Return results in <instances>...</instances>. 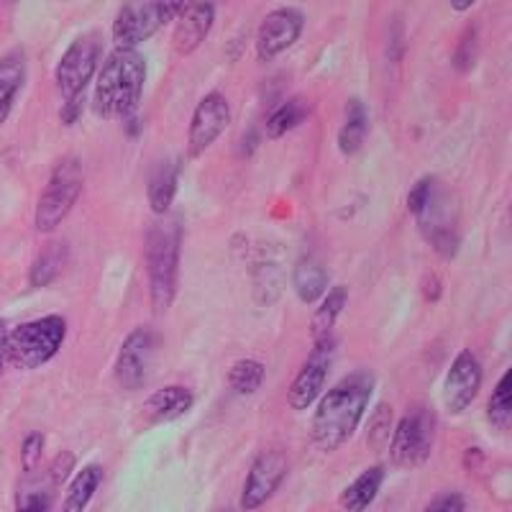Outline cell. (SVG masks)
<instances>
[{
	"instance_id": "f1b7e54d",
	"label": "cell",
	"mask_w": 512,
	"mask_h": 512,
	"mask_svg": "<svg viewBox=\"0 0 512 512\" xmlns=\"http://www.w3.org/2000/svg\"><path fill=\"white\" fill-rule=\"evenodd\" d=\"M52 502H54L52 482L49 484H26V487L18 492L16 512H49L52 510Z\"/></svg>"
},
{
	"instance_id": "5bb4252c",
	"label": "cell",
	"mask_w": 512,
	"mask_h": 512,
	"mask_svg": "<svg viewBox=\"0 0 512 512\" xmlns=\"http://www.w3.org/2000/svg\"><path fill=\"white\" fill-rule=\"evenodd\" d=\"M482 364L472 351H459L443 379V405L451 415H461L472 408L482 390Z\"/></svg>"
},
{
	"instance_id": "83f0119b",
	"label": "cell",
	"mask_w": 512,
	"mask_h": 512,
	"mask_svg": "<svg viewBox=\"0 0 512 512\" xmlns=\"http://www.w3.org/2000/svg\"><path fill=\"white\" fill-rule=\"evenodd\" d=\"M487 418L492 428L497 431H507L512 418V372L502 374L500 384L495 387L492 397L487 402Z\"/></svg>"
},
{
	"instance_id": "74e56055",
	"label": "cell",
	"mask_w": 512,
	"mask_h": 512,
	"mask_svg": "<svg viewBox=\"0 0 512 512\" xmlns=\"http://www.w3.org/2000/svg\"><path fill=\"white\" fill-rule=\"evenodd\" d=\"M59 3H67V0H59Z\"/></svg>"
},
{
	"instance_id": "9a60e30c",
	"label": "cell",
	"mask_w": 512,
	"mask_h": 512,
	"mask_svg": "<svg viewBox=\"0 0 512 512\" xmlns=\"http://www.w3.org/2000/svg\"><path fill=\"white\" fill-rule=\"evenodd\" d=\"M216 0H187L180 16L175 18L172 47L177 54L187 57L205 44L213 26H216Z\"/></svg>"
},
{
	"instance_id": "1f68e13d",
	"label": "cell",
	"mask_w": 512,
	"mask_h": 512,
	"mask_svg": "<svg viewBox=\"0 0 512 512\" xmlns=\"http://www.w3.org/2000/svg\"><path fill=\"white\" fill-rule=\"evenodd\" d=\"M187 0H149V13H152V21L157 29L172 24L180 11L185 8Z\"/></svg>"
},
{
	"instance_id": "277c9868",
	"label": "cell",
	"mask_w": 512,
	"mask_h": 512,
	"mask_svg": "<svg viewBox=\"0 0 512 512\" xmlns=\"http://www.w3.org/2000/svg\"><path fill=\"white\" fill-rule=\"evenodd\" d=\"M146 277H149V300L157 315L167 313L177 297L180 285L182 226L169 213L159 216L146 231Z\"/></svg>"
},
{
	"instance_id": "30bf717a",
	"label": "cell",
	"mask_w": 512,
	"mask_h": 512,
	"mask_svg": "<svg viewBox=\"0 0 512 512\" xmlns=\"http://www.w3.org/2000/svg\"><path fill=\"white\" fill-rule=\"evenodd\" d=\"M333 354H336V338H323V341H313V351L308 354L305 364L300 367L297 377L292 379L290 392H287V402L290 408L303 413L326 390V379L331 372Z\"/></svg>"
},
{
	"instance_id": "484cf974",
	"label": "cell",
	"mask_w": 512,
	"mask_h": 512,
	"mask_svg": "<svg viewBox=\"0 0 512 512\" xmlns=\"http://www.w3.org/2000/svg\"><path fill=\"white\" fill-rule=\"evenodd\" d=\"M308 118L310 108L303 100H287V103H282L280 108H274V111L269 113L264 131H267L269 139H282L285 134H290V131L303 126Z\"/></svg>"
},
{
	"instance_id": "5b68a950",
	"label": "cell",
	"mask_w": 512,
	"mask_h": 512,
	"mask_svg": "<svg viewBox=\"0 0 512 512\" xmlns=\"http://www.w3.org/2000/svg\"><path fill=\"white\" fill-rule=\"evenodd\" d=\"M67 338L64 315H44V318L21 323L8 331V364L16 369H39L57 356Z\"/></svg>"
},
{
	"instance_id": "836d02e7",
	"label": "cell",
	"mask_w": 512,
	"mask_h": 512,
	"mask_svg": "<svg viewBox=\"0 0 512 512\" xmlns=\"http://www.w3.org/2000/svg\"><path fill=\"white\" fill-rule=\"evenodd\" d=\"M423 512H466V500L459 492H446V495H438Z\"/></svg>"
},
{
	"instance_id": "3957f363",
	"label": "cell",
	"mask_w": 512,
	"mask_h": 512,
	"mask_svg": "<svg viewBox=\"0 0 512 512\" xmlns=\"http://www.w3.org/2000/svg\"><path fill=\"white\" fill-rule=\"evenodd\" d=\"M408 210L436 254L443 259H454L459 254V208L454 192H448L436 177H423L408 192Z\"/></svg>"
},
{
	"instance_id": "52a82bcc",
	"label": "cell",
	"mask_w": 512,
	"mask_h": 512,
	"mask_svg": "<svg viewBox=\"0 0 512 512\" xmlns=\"http://www.w3.org/2000/svg\"><path fill=\"white\" fill-rule=\"evenodd\" d=\"M436 443V415L425 408H415L400 418L390 436V459L400 469H418L431 459Z\"/></svg>"
},
{
	"instance_id": "7c38bea8",
	"label": "cell",
	"mask_w": 512,
	"mask_h": 512,
	"mask_svg": "<svg viewBox=\"0 0 512 512\" xmlns=\"http://www.w3.org/2000/svg\"><path fill=\"white\" fill-rule=\"evenodd\" d=\"M154 351H157V336L152 328H136L128 333L116 359V379L123 390L134 392L144 387L152 372Z\"/></svg>"
},
{
	"instance_id": "4fadbf2b",
	"label": "cell",
	"mask_w": 512,
	"mask_h": 512,
	"mask_svg": "<svg viewBox=\"0 0 512 512\" xmlns=\"http://www.w3.org/2000/svg\"><path fill=\"white\" fill-rule=\"evenodd\" d=\"M305 16L297 8H277V11L267 13L264 21L256 29V57L259 62H272L287 49L297 44V39L303 36Z\"/></svg>"
},
{
	"instance_id": "8d00e7d4",
	"label": "cell",
	"mask_w": 512,
	"mask_h": 512,
	"mask_svg": "<svg viewBox=\"0 0 512 512\" xmlns=\"http://www.w3.org/2000/svg\"><path fill=\"white\" fill-rule=\"evenodd\" d=\"M448 3H451V8H454L456 13H466L472 11L477 0H448Z\"/></svg>"
},
{
	"instance_id": "4316f807",
	"label": "cell",
	"mask_w": 512,
	"mask_h": 512,
	"mask_svg": "<svg viewBox=\"0 0 512 512\" xmlns=\"http://www.w3.org/2000/svg\"><path fill=\"white\" fill-rule=\"evenodd\" d=\"M264 374H267V369H264L262 361L241 359L236 361L231 367V372H228V387H231L236 395H254V392L264 384Z\"/></svg>"
},
{
	"instance_id": "603a6c76",
	"label": "cell",
	"mask_w": 512,
	"mask_h": 512,
	"mask_svg": "<svg viewBox=\"0 0 512 512\" xmlns=\"http://www.w3.org/2000/svg\"><path fill=\"white\" fill-rule=\"evenodd\" d=\"M369 134V116H367V105L361 103L359 98H351L346 103V118L344 126L338 131V149L341 154L351 157L364 146Z\"/></svg>"
},
{
	"instance_id": "d590c367",
	"label": "cell",
	"mask_w": 512,
	"mask_h": 512,
	"mask_svg": "<svg viewBox=\"0 0 512 512\" xmlns=\"http://www.w3.org/2000/svg\"><path fill=\"white\" fill-rule=\"evenodd\" d=\"M8 323L6 320H0V374H3V369H6L8 364Z\"/></svg>"
},
{
	"instance_id": "2e32d148",
	"label": "cell",
	"mask_w": 512,
	"mask_h": 512,
	"mask_svg": "<svg viewBox=\"0 0 512 512\" xmlns=\"http://www.w3.org/2000/svg\"><path fill=\"white\" fill-rule=\"evenodd\" d=\"M157 31L152 13H149V3H141V6L128 3L113 21V44L116 49H136L141 41L152 39Z\"/></svg>"
},
{
	"instance_id": "f546056e",
	"label": "cell",
	"mask_w": 512,
	"mask_h": 512,
	"mask_svg": "<svg viewBox=\"0 0 512 512\" xmlns=\"http://www.w3.org/2000/svg\"><path fill=\"white\" fill-rule=\"evenodd\" d=\"M477 54H479V39H477V29L469 26L464 31V36L459 39V47L454 52V64L459 72H469L477 64Z\"/></svg>"
},
{
	"instance_id": "7a4b0ae2",
	"label": "cell",
	"mask_w": 512,
	"mask_h": 512,
	"mask_svg": "<svg viewBox=\"0 0 512 512\" xmlns=\"http://www.w3.org/2000/svg\"><path fill=\"white\" fill-rule=\"evenodd\" d=\"M95 80L93 113L103 121L134 118L146 85V59L139 49H113L103 59Z\"/></svg>"
},
{
	"instance_id": "d4e9b609",
	"label": "cell",
	"mask_w": 512,
	"mask_h": 512,
	"mask_svg": "<svg viewBox=\"0 0 512 512\" xmlns=\"http://www.w3.org/2000/svg\"><path fill=\"white\" fill-rule=\"evenodd\" d=\"M67 256H70V251H67V244H62V241H52V244L44 246L29 269L31 285L47 287L57 282L59 274L67 267Z\"/></svg>"
},
{
	"instance_id": "7402d4cb",
	"label": "cell",
	"mask_w": 512,
	"mask_h": 512,
	"mask_svg": "<svg viewBox=\"0 0 512 512\" xmlns=\"http://www.w3.org/2000/svg\"><path fill=\"white\" fill-rule=\"evenodd\" d=\"M346 303H349V290L344 285L328 287L326 295L320 297V305L315 308L313 323H310V333H313V341H323V338L333 336V328H336L338 315L344 313Z\"/></svg>"
},
{
	"instance_id": "8992f818",
	"label": "cell",
	"mask_w": 512,
	"mask_h": 512,
	"mask_svg": "<svg viewBox=\"0 0 512 512\" xmlns=\"http://www.w3.org/2000/svg\"><path fill=\"white\" fill-rule=\"evenodd\" d=\"M82 167L77 159L67 157L54 167L47 187L41 190L34 210V226L39 233H52L70 216V210L80 200Z\"/></svg>"
},
{
	"instance_id": "f35d334b",
	"label": "cell",
	"mask_w": 512,
	"mask_h": 512,
	"mask_svg": "<svg viewBox=\"0 0 512 512\" xmlns=\"http://www.w3.org/2000/svg\"><path fill=\"white\" fill-rule=\"evenodd\" d=\"M226 512H228V510H226Z\"/></svg>"
},
{
	"instance_id": "e0dca14e",
	"label": "cell",
	"mask_w": 512,
	"mask_h": 512,
	"mask_svg": "<svg viewBox=\"0 0 512 512\" xmlns=\"http://www.w3.org/2000/svg\"><path fill=\"white\" fill-rule=\"evenodd\" d=\"M26 75H29V62L24 49H13L6 57H0V126L11 118L18 93L26 85Z\"/></svg>"
},
{
	"instance_id": "ffe728a7",
	"label": "cell",
	"mask_w": 512,
	"mask_h": 512,
	"mask_svg": "<svg viewBox=\"0 0 512 512\" xmlns=\"http://www.w3.org/2000/svg\"><path fill=\"white\" fill-rule=\"evenodd\" d=\"M177 185H180V162L167 159V162H162L157 169H154L152 177H149V187H146L149 208H152L154 216H164V213H169V208H172V203H175Z\"/></svg>"
},
{
	"instance_id": "9c48e42d",
	"label": "cell",
	"mask_w": 512,
	"mask_h": 512,
	"mask_svg": "<svg viewBox=\"0 0 512 512\" xmlns=\"http://www.w3.org/2000/svg\"><path fill=\"white\" fill-rule=\"evenodd\" d=\"M287 472H290V459H287L285 451H280V448L262 451L251 461V469L246 474L244 487H241V510L254 512L267 505L274 497V492L282 487Z\"/></svg>"
},
{
	"instance_id": "ba28073f",
	"label": "cell",
	"mask_w": 512,
	"mask_h": 512,
	"mask_svg": "<svg viewBox=\"0 0 512 512\" xmlns=\"http://www.w3.org/2000/svg\"><path fill=\"white\" fill-rule=\"evenodd\" d=\"M100 64V39L98 34H82L72 41L54 70V82L62 98L85 95L90 80L95 77Z\"/></svg>"
},
{
	"instance_id": "44dd1931",
	"label": "cell",
	"mask_w": 512,
	"mask_h": 512,
	"mask_svg": "<svg viewBox=\"0 0 512 512\" xmlns=\"http://www.w3.org/2000/svg\"><path fill=\"white\" fill-rule=\"evenodd\" d=\"M105 472L100 464H88L82 466L80 472L70 479L67 484V492L62 497V512H85L88 505L93 502L95 492L103 484Z\"/></svg>"
},
{
	"instance_id": "8fae6325",
	"label": "cell",
	"mask_w": 512,
	"mask_h": 512,
	"mask_svg": "<svg viewBox=\"0 0 512 512\" xmlns=\"http://www.w3.org/2000/svg\"><path fill=\"white\" fill-rule=\"evenodd\" d=\"M231 123V105L223 93H208L192 113L190 128H187V154L192 159L203 157L210 146L221 139V134Z\"/></svg>"
},
{
	"instance_id": "6da1fadb",
	"label": "cell",
	"mask_w": 512,
	"mask_h": 512,
	"mask_svg": "<svg viewBox=\"0 0 512 512\" xmlns=\"http://www.w3.org/2000/svg\"><path fill=\"white\" fill-rule=\"evenodd\" d=\"M374 395V374L354 372L344 377L323 397H318V408L313 415V443L320 451H336L356 433L369 400Z\"/></svg>"
},
{
	"instance_id": "d6a6232c",
	"label": "cell",
	"mask_w": 512,
	"mask_h": 512,
	"mask_svg": "<svg viewBox=\"0 0 512 512\" xmlns=\"http://www.w3.org/2000/svg\"><path fill=\"white\" fill-rule=\"evenodd\" d=\"M72 469H75V454H72V451H62V454L54 456L52 466H49L47 479L52 482V487H57V484H62L70 479Z\"/></svg>"
},
{
	"instance_id": "d6986e66",
	"label": "cell",
	"mask_w": 512,
	"mask_h": 512,
	"mask_svg": "<svg viewBox=\"0 0 512 512\" xmlns=\"http://www.w3.org/2000/svg\"><path fill=\"white\" fill-rule=\"evenodd\" d=\"M384 482V466H369L349 487L341 492L338 497V505L344 512H367L372 507V502L377 500L379 489Z\"/></svg>"
},
{
	"instance_id": "4dcf8cb0",
	"label": "cell",
	"mask_w": 512,
	"mask_h": 512,
	"mask_svg": "<svg viewBox=\"0 0 512 512\" xmlns=\"http://www.w3.org/2000/svg\"><path fill=\"white\" fill-rule=\"evenodd\" d=\"M41 456H44V433L31 431L21 441V466L26 474H31L41 464Z\"/></svg>"
},
{
	"instance_id": "e575fe53",
	"label": "cell",
	"mask_w": 512,
	"mask_h": 512,
	"mask_svg": "<svg viewBox=\"0 0 512 512\" xmlns=\"http://www.w3.org/2000/svg\"><path fill=\"white\" fill-rule=\"evenodd\" d=\"M82 108H85V95H75V98H67L59 111V118H62L64 126H72V123L80 121Z\"/></svg>"
},
{
	"instance_id": "cb8c5ba5",
	"label": "cell",
	"mask_w": 512,
	"mask_h": 512,
	"mask_svg": "<svg viewBox=\"0 0 512 512\" xmlns=\"http://www.w3.org/2000/svg\"><path fill=\"white\" fill-rule=\"evenodd\" d=\"M292 290L300 303H318L328 290V272L318 259H303L292 272Z\"/></svg>"
},
{
	"instance_id": "ac0fdd59",
	"label": "cell",
	"mask_w": 512,
	"mask_h": 512,
	"mask_svg": "<svg viewBox=\"0 0 512 512\" xmlns=\"http://www.w3.org/2000/svg\"><path fill=\"white\" fill-rule=\"evenodd\" d=\"M190 408L192 392L180 384H169V387H162L154 395H149L144 405V420H149L152 425L172 423V420L182 418Z\"/></svg>"
}]
</instances>
